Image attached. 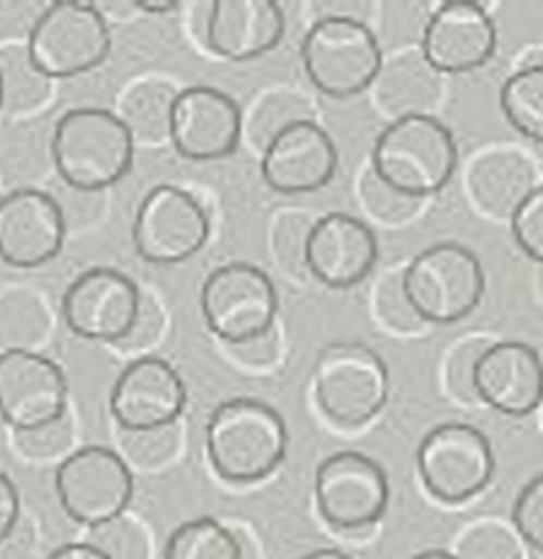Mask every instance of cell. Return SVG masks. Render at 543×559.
I'll use <instances>...</instances> for the list:
<instances>
[{
	"mask_svg": "<svg viewBox=\"0 0 543 559\" xmlns=\"http://www.w3.org/2000/svg\"><path fill=\"white\" fill-rule=\"evenodd\" d=\"M410 559H458V557L454 552H449V550L432 548V550H423V552H419V555H414Z\"/></svg>",
	"mask_w": 543,
	"mask_h": 559,
	"instance_id": "obj_49",
	"label": "cell"
},
{
	"mask_svg": "<svg viewBox=\"0 0 543 559\" xmlns=\"http://www.w3.org/2000/svg\"><path fill=\"white\" fill-rule=\"evenodd\" d=\"M37 548L35 528L22 515L20 524L0 542V559H31Z\"/></svg>",
	"mask_w": 543,
	"mask_h": 559,
	"instance_id": "obj_43",
	"label": "cell"
},
{
	"mask_svg": "<svg viewBox=\"0 0 543 559\" xmlns=\"http://www.w3.org/2000/svg\"><path fill=\"white\" fill-rule=\"evenodd\" d=\"M458 559H523L521 539L515 531L495 520L469 526L456 544Z\"/></svg>",
	"mask_w": 543,
	"mask_h": 559,
	"instance_id": "obj_33",
	"label": "cell"
},
{
	"mask_svg": "<svg viewBox=\"0 0 543 559\" xmlns=\"http://www.w3.org/2000/svg\"><path fill=\"white\" fill-rule=\"evenodd\" d=\"M464 186L480 212L510 221L515 210L536 188V170L515 148H491L471 159Z\"/></svg>",
	"mask_w": 543,
	"mask_h": 559,
	"instance_id": "obj_23",
	"label": "cell"
},
{
	"mask_svg": "<svg viewBox=\"0 0 543 559\" xmlns=\"http://www.w3.org/2000/svg\"><path fill=\"white\" fill-rule=\"evenodd\" d=\"M48 559H107L100 550L89 546L87 542H70L55 548Z\"/></svg>",
	"mask_w": 543,
	"mask_h": 559,
	"instance_id": "obj_45",
	"label": "cell"
},
{
	"mask_svg": "<svg viewBox=\"0 0 543 559\" xmlns=\"http://www.w3.org/2000/svg\"><path fill=\"white\" fill-rule=\"evenodd\" d=\"M48 334V312L35 295L11 293L0 297V352L35 349Z\"/></svg>",
	"mask_w": 543,
	"mask_h": 559,
	"instance_id": "obj_30",
	"label": "cell"
},
{
	"mask_svg": "<svg viewBox=\"0 0 543 559\" xmlns=\"http://www.w3.org/2000/svg\"><path fill=\"white\" fill-rule=\"evenodd\" d=\"M140 301L142 290L126 273L94 266L65 288L61 314L72 334L116 345L131 330Z\"/></svg>",
	"mask_w": 543,
	"mask_h": 559,
	"instance_id": "obj_13",
	"label": "cell"
},
{
	"mask_svg": "<svg viewBox=\"0 0 543 559\" xmlns=\"http://www.w3.org/2000/svg\"><path fill=\"white\" fill-rule=\"evenodd\" d=\"M212 231L201 201L172 183H159L140 201L133 221V242L150 264H179L196 255Z\"/></svg>",
	"mask_w": 543,
	"mask_h": 559,
	"instance_id": "obj_12",
	"label": "cell"
},
{
	"mask_svg": "<svg viewBox=\"0 0 543 559\" xmlns=\"http://www.w3.org/2000/svg\"><path fill=\"white\" fill-rule=\"evenodd\" d=\"M541 424H543V413H541Z\"/></svg>",
	"mask_w": 543,
	"mask_h": 559,
	"instance_id": "obj_52",
	"label": "cell"
},
{
	"mask_svg": "<svg viewBox=\"0 0 543 559\" xmlns=\"http://www.w3.org/2000/svg\"><path fill=\"white\" fill-rule=\"evenodd\" d=\"M314 221L316 218L303 212H283L277 216L273 227V251L277 264L292 277H303L307 273L305 249Z\"/></svg>",
	"mask_w": 543,
	"mask_h": 559,
	"instance_id": "obj_34",
	"label": "cell"
},
{
	"mask_svg": "<svg viewBox=\"0 0 543 559\" xmlns=\"http://www.w3.org/2000/svg\"><path fill=\"white\" fill-rule=\"evenodd\" d=\"M236 535H238V542H240V559H262V550H260V544L253 539L251 533H246V528H233Z\"/></svg>",
	"mask_w": 543,
	"mask_h": 559,
	"instance_id": "obj_47",
	"label": "cell"
},
{
	"mask_svg": "<svg viewBox=\"0 0 543 559\" xmlns=\"http://www.w3.org/2000/svg\"><path fill=\"white\" fill-rule=\"evenodd\" d=\"M536 290H539V295L543 299V266H539V273H536Z\"/></svg>",
	"mask_w": 543,
	"mask_h": 559,
	"instance_id": "obj_50",
	"label": "cell"
},
{
	"mask_svg": "<svg viewBox=\"0 0 543 559\" xmlns=\"http://www.w3.org/2000/svg\"><path fill=\"white\" fill-rule=\"evenodd\" d=\"M135 11H142V13H170V11H179V2L177 0H135Z\"/></svg>",
	"mask_w": 543,
	"mask_h": 559,
	"instance_id": "obj_46",
	"label": "cell"
},
{
	"mask_svg": "<svg viewBox=\"0 0 543 559\" xmlns=\"http://www.w3.org/2000/svg\"><path fill=\"white\" fill-rule=\"evenodd\" d=\"M205 450L222 480L231 485L260 483L283 463L288 428L281 413L268 402L231 397L209 413Z\"/></svg>",
	"mask_w": 543,
	"mask_h": 559,
	"instance_id": "obj_1",
	"label": "cell"
},
{
	"mask_svg": "<svg viewBox=\"0 0 543 559\" xmlns=\"http://www.w3.org/2000/svg\"><path fill=\"white\" fill-rule=\"evenodd\" d=\"M83 542L100 550L107 559H150L146 528L126 513L87 528Z\"/></svg>",
	"mask_w": 543,
	"mask_h": 559,
	"instance_id": "obj_32",
	"label": "cell"
},
{
	"mask_svg": "<svg viewBox=\"0 0 543 559\" xmlns=\"http://www.w3.org/2000/svg\"><path fill=\"white\" fill-rule=\"evenodd\" d=\"M0 114H2V83H0Z\"/></svg>",
	"mask_w": 543,
	"mask_h": 559,
	"instance_id": "obj_51",
	"label": "cell"
},
{
	"mask_svg": "<svg viewBox=\"0 0 543 559\" xmlns=\"http://www.w3.org/2000/svg\"><path fill=\"white\" fill-rule=\"evenodd\" d=\"M375 312L379 321L386 328L395 330L397 334L417 332L423 325L421 317L414 312L412 304L403 293L401 273H395V275L390 273L382 277V282L375 288Z\"/></svg>",
	"mask_w": 543,
	"mask_h": 559,
	"instance_id": "obj_37",
	"label": "cell"
},
{
	"mask_svg": "<svg viewBox=\"0 0 543 559\" xmlns=\"http://www.w3.org/2000/svg\"><path fill=\"white\" fill-rule=\"evenodd\" d=\"M227 354L242 367L264 371L268 367H275L279 356H281V336L277 332V325L270 330L255 334L251 338L238 341V343H227Z\"/></svg>",
	"mask_w": 543,
	"mask_h": 559,
	"instance_id": "obj_42",
	"label": "cell"
},
{
	"mask_svg": "<svg viewBox=\"0 0 543 559\" xmlns=\"http://www.w3.org/2000/svg\"><path fill=\"white\" fill-rule=\"evenodd\" d=\"M310 118H314L310 103L301 94L290 90H275L262 94V98L251 107L246 116L242 114V138H246L262 155L273 138H277L283 129Z\"/></svg>",
	"mask_w": 543,
	"mask_h": 559,
	"instance_id": "obj_29",
	"label": "cell"
},
{
	"mask_svg": "<svg viewBox=\"0 0 543 559\" xmlns=\"http://www.w3.org/2000/svg\"><path fill=\"white\" fill-rule=\"evenodd\" d=\"M484 269L464 245L445 240L419 251L401 271V286L423 323H456L484 295Z\"/></svg>",
	"mask_w": 543,
	"mask_h": 559,
	"instance_id": "obj_6",
	"label": "cell"
},
{
	"mask_svg": "<svg viewBox=\"0 0 543 559\" xmlns=\"http://www.w3.org/2000/svg\"><path fill=\"white\" fill-rule=\"evenodd\" d=\"M2 111L9 116L31 114L44 107L52 96V79L33 61L26 44H7L0 48Z\"/></svg>",
	"mask_w": 543,
	"mask_h": 559,
	"instance_id": "obj_26",
	"label": "cell"
},
{
	"mask_svg": "<svg viewBox=\"0 0 543 559\" xmlns=\"http://www.w3.org/2000/svg\"><path fill=\"white\" fill-rule=\"evenodd\" d=\"M478 402L508 417H526L543 404V360L521 341L488 343L473 365Z\"/></svg>",
	"mask_w": 543,
	"mask_h": 559,
	"instance_id": "obj_19",
	"label": "cell"
},
{
	"mask_svg": "<svg viewBox=\"0 0 543 559\" xmlns=\"http://www.w3.org/2000/svg\"><path fill=\"white\" fill-rule=\"evenodd\" d=\"M240 542L233 526L212 515L179 524L164 548V559H240Z\"/></svg>",
	"mask_w": 543,
	"mask_h": 559,
	"instance_id": "obj_28",
	"label": "cell"
},
{
	"mask_svg": "<svg viewBox=\"0 0 543 559\" xmlns=\"http://www.w3.org/2000/svg\"><path fill=\"white\" fill-rule=\"evenodd\" d=\"M321 518L338 533L369 531L388 509L390 485L384 467L358 450L325 456L314 474Z\"/></svg>",
	"mask_w": 543,
	"mask_h": 559,
	"instance_id": "obj_10",
	"label": "cell"
},
{
	"mask_svg": "<svg viewBox=\"0 0 543 559\" xmlns=\"http://www.w3.org/2000/svg\"><path fill=\"white\" fill-rule=\"evenodd\" d=\"M310 83L331 98H349L373 85L384 52L369 22L345 15L314 17L301 41Z\"/></svg>",
	"mask_w": 543,
	"mask_h": 559,
	"instance_id": "obj_4",
	"label": "cell"
},
{
	"mask_svg": "<svg viewBox=\"0 0 543 559\" xmlns=\"http://www.w3.org/2000/svg\"><path fill=\"white\" fill-rule=\"evenodd\" d=\"M458 164L451 129L436 116H406L390 120L375 138L371 168L395 190L427 199L438 194Z\"/></svg>",
	"mask_w": 543,
	"mask_h": 559,
	"instance_id": "obj_3",
	"label": "cell"
},
{
	"mask_svg": "<svg viewBox=\"0 0 543 559\" xmlns=\"http://www.w3.org/2000/svg\"><path fill=\"white\" fill-rule=\"evenodd\" d=\"M183 439L181 424H166L142 430H122L120 428V456L126 465H135L144 472H157L166 467L179 454Z\"/></svg>",
	"mask_w": 543,
	"mask_h": 559,
	"instance_id": "obj_31",
	"label": "cell"
},
{
	"mask_svg": "<svg viewBox=\"0 0 543 559\" xmlns=\"http://www.w3.org/2000/svg\"><path fill=\"white\" fill-rule=\"evenodd\" d=\"M183 408L185 384L179 371L159 356L131 360L109 393V413L122 430L174 424Z\"/></svg>",
	"mask_w": 543,
	"mask_h": 559,
	"instance_id": "obj_18",
	"label": "cell"
},
{
	"mask_svg": "<svg viewBox=\"0 0 543 559\" xmlns=\"http://www.w3.org/2000/svg\"><path fill=\"white\" fill-rule=\"evenodd\" d=\"M419 48L441 74H462L491 61L497 28L480 2H441L425 22Z\"/></svg>",
	"mask_w": 543,
	"mask_h": 559,
	"instance_id": "obj_17",
	"label": "cell"
},
{
	"mask_svg": "<svg viewBox=\"0 0 543 559\" xmlns=\"http://www.w3.org/2000/svg\"><path fill=\"white\" fill-rule=\"evenodd\" d=\"M279 297L268 273L251 262H227L201 286V314L222 343H238L277 325Z\"/></svg>",
	"mask_w": 543,
	"mask_h": 559,
	"instance_id": "obj_9",
	"label": "cell"
},
{
	"mask_svg": "<svg viewBox=\"0 0 543 559\" xmlns=\"http://www.w3.org/2000/svg\"><path fill=\"white\" fill-rule=\"evenodd\" d=\"M377 262L373 229L347 212H327L312 225L305 264L327 288H351L369 277Z\"/></svg>",
	"mask_w": 543,
	"mask_h": 559,
	"instance_id": "obj_21",
	"label": "cell"
},
{
	"mask_svg": "<svg viewBox=\"0 0 543 559\" xmlns=\"http://www.w3.org/2000/svg\"><path fill=\"white\" fill-rule=\"evenodd\" d=\"M65 212L46 190L20 188L0 199V260L37 269L55 260L65 240Z\"/></svg>",
	"mask_w": 543,
	"mask_h": 559,
	"instance_id": "obj_15",
	"label": "cell"
},
{
	"mask_svg": "<svg viewBox=\"0 0 543 559\" xmlns=\"http://www.w3.org/2000/svg\"><path fill=\"white\" fill-rule=\"evenodd\" d=\"M242 140V109L218 87L190 85L179 90L172 107L170 142L192 162L229 157Z\"/></svg>",
	"mask_w": 543,
	"mask_h": 559,
	"instance_id": "obj_16",
	"label": "cell"
},
{
	"mask_svg": "<svg viewBox=\"0 0 543 559\" xmlns=\"http://www.w3.org/2000/svg\"><path fill=\"white\" fill-rule=\"evenodd\" d=\"M50 148L68 188L98 194L126 177L135 142L118 114L102 107H74L57 120Z\"/></svg>",
	"mask_w": 543,
	"mask_h": 559,
	"instance_id": "obj_2",
	"label": "cell"
},
{
	"mask_svg": "<svg viewBox=\"0 0 543 559\" xmlns=\"http://www.w3.org/2000/svg\"><path fill=\"white\" fill-rule=\"evenodd\" d=\"M2 197H4V194H0V199H2Z\"/></svg>",
	"mask_w": 543,
	"mask_h": 559,
	"instance_id": "obj_53",
	"label": "cell"
},
{
	"mask_svg": "<svg viewBox=\"0 0 543 559\" xmlns=\"http://www.w3.org/2000/svg\"><path fill=\"white\" fill-rule=\"evenodd\" d=\"M299 559H351V557L338 548H316V550L301 555Z\"/></svg>",
	"mask_w": 543,
	"mask_h": 559,
	"instance_id": "obj_48",
	"label": "cell"
},
{
	"mask_svg": "<svg viewBox=\"0 0 543 559\" xmlns=\"http://www.w3.org/2000/svg\"><path fill=\"white\" fill-rule=\"evenodd\" d=\"M360 197L366 210L384 223H403L423 205V199H414L395 190L384 179H379L371 166L362 175Z\"/></svg>",
	"mask_w": 543,
	"mask_h": 559,
	"instance_id": "obj_36",
	"label": "cell"
},
{
	"mask_svg": "<svg viewBox=\"0 0 543 559\" xmlns=\"http://www.w3.org/2000/svg\"><path fill=\"white\" fill-rule=\"evenodd\" d=\"M499 107L515 131L543 142V66L521 63L499 87Z\"/></svg>",
	"mask_w": 543,
	"mask_h": 559,
	"instance_id": "obj_27",
	"label": "cell"
},
{
	"mask_svg": "<svg viewBox=\"0 0 543 559\" xmlns=\"http://www.w3.org/2000/svg\"><path fill=\"white\" fill-rule=\"evenodd\" d=\"M488 343L486 338L460 341L445 360V386L462 404L478 402L473 391V365Z\"/></svg>",
	"mask_w": 543,
	"mask_h": 559,
	"instance_id": "obj_40",
	"label": "cell"
},
{
	"mask_svg": "<svg viewBox=\"0 0 543 559\" xmlns=\"http://www.w3.org/2000/svg\"><path fill=\"white\" fill-rule=\"evenodd\" d=\"M26 48L46 76L70 79L92 72L109 57L111 33L98 4L63 0L39 13Z\"/></svg>",
	"mask_w": 543,
	"mask_h": 559,
	"instance_id": "obj_7",
	"label": "cell"
},
{
	"mask_svg": "<svg viewBox=\"0 0 543 559\" xmlns=\"http://www.w3.org/2000/svg\"><path fill=\"white\" fill-rule=\"evenodd\" d=\"M512 526L521 542L543 552V472L530 478L515 498Z\"/></svg>",
	"mask_w": 543,
	"mask_h": 559,
	"instance_id": "obj_39",
	"label": "cell"
},
{
	"mask_svg": "<svg viewBox=\"0 0 543 559\" xmlns=\"http://www.w3.org/2000/svg\"><path fill=\"white\" fill-rule=\"evenodd\" d=\"M22 502L15 483L0 472V542L20 524Z\"/></svg>",
	"mask_w": 543,
	"mask_h": 559,
	"instance_id": "obj_44",
	"label": "cell"
},
{
	"mask_svg": "<svg viewBox=\"0 0 543 559\" xmlns=\"http://www.w3.org/2000/svg\"><path fill=\"white\" fill-rule=\"evenodd\" d=\"M312 389L316 406L331 424L358 428L375 419L386 406L388 367L373 347L338 341L318 354Z\"/></svg>",
	"mask_w": 543,
	"mask_h": 559,
	"instance_id": "obj_5",
	"label": "cell"
},
{
	"mask_svg": "<svg viewBox=\"0 0 543 559\" xmlns=\"http://www.w3.org/2000/svg\"><path fill=\"white\" fill-rule=\"evenodd\" d=\"M417 472L432 498L460 504L488 487L495 474V454L480 428L464 421H443L421 439Z\"/></svg>",
	"mask_w": 543,
	"mask_h": 559,
	"instance_id": "obj_8",
	"label": "cell"
},
{
	"mask_svg": "<svg viewBox=\"0 0 543 559\" xmlns=\"http://www.w3.org/2000/svg\"><path fill=\"white\" fill-rule=\"evenodd\" d=\"M377 107L390 120L430 114L443 94V74L425 59L421 48H403L388 57L371 85Z\"/></svg>",
	"mask_w": 543,
	"mask_h": 559,
	"instance_id": "obj_24",
	"label": "cell"
},
{
	"mask_svg": "<svg viewBox=\"0 0 543 559\" xmlns=\"http://www.w3.org/2000/svg\"><path fill=\"white\" fill-rule=\"evenodd\" d=\"M286 35L283 9L273 0H216L209 7L205 48L229 61L275 50Z\"/></svg>",
	"mask_w": 543,
	"mask_h": 559,
	"instance_id": "obj_22",
	"label": "cell"
},
{
	"mask_svg": "<svg viewBox=\"0 0 543 559\" xmlns=\"http://www.w3.org/2000/svg\"><path fill=\"white\" fill-rule=\"evenodd\" d=\"M262 179L281 194H305L325 188L338 168L331 135L314 120L283 129L262 153Z\"/></svg>",
	"mask_w": 543,
	"mask_h": 559,
	"instance_id": "obj_20",
	"label": "cell"
},
{
	"mask_svg": "<svg viewBox=\"0 0 543 559\" xmlns=\"http://www.w3.org/2000/svg\"><path fill=\"white\" fill-rule=\"evenodd\" d=\"M510 231L519 249L543 266V183L536 186L510 216Z\"/></svg>",
	"mask_w": 543,
	"mask_h": 559,
	"instance_id": "obj_38",
	"label": "cell"
},
{
	"mask_svg": "<svg viewBox=\"0 0 543 559\" xmlns=\"http://www.w3.org/2000/svg\"><path fill=\"white\" fill-rule=\"evenodd\" d=\"M55 489L63 511L92 528L126 513L133 498V474L120 452L85 445L61 459Z\"/></svg>",
	"mask_w": 543,
	"mask_h": 559,
	"instance_id": "obj_11",
	"label": "cell"
},
{
	"mask_svg": "<svg viewBox=\"0 0 543 559\" xmlns=\"http://www.w3.org/2000/svg\"><path fill=\"white\" fill-rule=\"evenodd\" d=\"M72 443L74 421L70 411L55 421L28 430H13V445L28 461H52L59 456L65 459L68 454H72Z\"/></svg>",
	"mask_w": 543,
	"mask_h": 559,
	"instance_id": "obj_35",
	"label": "cell"
},
{
	"mask_svg": "<svg viewBox=\"0 0 543 559\" xmlns=\"http://www.w3.org/2000/svg\"><path fill=\"white\" fill-rule=\"evenodd\" d=\"M164 325H166V314H164L161 304L150 293L142 290V301H140L135 321H133L131 330L113 347H118L120 352H126V354L148 349L159 341Z\"/></svg>",
	"mask_w": 543,
	"mask_h": 559,
	"instance_id": "obj_41",
	"label": "cell"
},
{
	"mask_svg": "<svg viewBox=\"0 0 543 559\" xmlns=\"http://www.w3.org/2000/svg\"><path fill=\"white\" fill-rule=\"evenodd\" d=\"M68 413L63 369L37 349L0 352V417L13 430H28Z\"/></svg>",
	"mask_w": 543,
	"mask_h": 559,
	"instance_id": "obj_14",
	"label": "cell"
},
{
	"mask_svg": "<svg viewBox=\"0 0 543 559\" xmlns=\"http://www.w3.org/2000/svg\"><path fill=\"white\" fill-rule=\"evenodd\" d=\"M179 90L159 79H146L131 85L118 109V118L124 122L133 142L148 146L170 140L172 107Z\"/></svg>",
	"mask_w": 543,
	"mask_h": 559,
	"instance_id": "obj_25",
	"label": "cell"
}]
</instances>
